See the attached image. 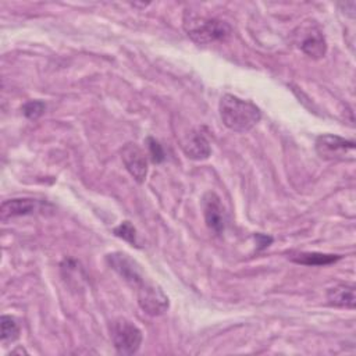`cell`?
<instances>
[{"mask_svg":"<svg viewBox=\"0 0 356 356\" xmlns=\"http://www.w3.org/2000/svg\"><path fill=\"white\" fill-rule=\"evenodd\" d=\"M218 111L222 124L241 134L250 131L261 118V111L256 104L228 93L220 99Z\"/></svg>","mask_w":356,"mask_h":356,"instance_id":"1","label":"cell"},{"mask_svg":"<svg viewBox=\"0 0 356 356\" xmlns=\"http://www.w3.org/2000/svg\"><path fill=\"white\" fill-rule=\"evenodd\" d=\"M184 29L197 44H211L224 42L231 35V26L221 19L207 18L193 13H185Z\"/></svg>","mask_w":356,"mask_h":356,"instance_id":"2","label":"cell"},{"mask_svg":"<svg viewBox=\"0 0 356 356\" xmlns=\"http://www.w3.org/2000/svg\"><path fill=\"white\" fill-rule=\"evenodd\" d=\"M111 341L117 353L120 355H134L139 350L143 335L138 325L132 321L120 317L111 323Z\"/></svg>","mask_w":356,"mask_h":356,"instance_id":"3","label":"cell"},{"mask_svg":"<svg viewBox=\"0 0 356 356\" xmlns=\"http://www.w3.org/2000/svg\"><path fill=\"white\" fill-rule=\"evenodd\" d=\"M317 154L330 161H343L355 159V142L338 135H320L314 143Z\"/></svg>","mask_w":356,"mask_h":356,"instance_id":"4","label":"cell"},{"mask_svg":"<svg viewBox=\"0 0 356 356\" xmlns=\"http://www.w3.org/2000/svg\"><path fill=\"white\" fill-rule=\"evenodd\" d=\"M138 303L149 316H160L168 309V298L163 289L152 282H142L138 289Z\"/></svg>","mask_w":356,"mask_h":356,"instance_id":"5","label":"cell"},{"mask_svg":"<svg viewBox=\"0 0 356 356\" xmlns=\"http://www.w3.org/2000/svg\"><path fill=\"white\" fill-rule=\"evenodd\" d=\"M202 207L207 228L216 235L222 234L227 224V216L221 199L214 192H206L202 199Z\"/></svg>","mask_w":356,"mask_h":356,"instance_id":"6","label":"cell"},{"mask_svg":"<svg viewBox=\"0 0 356 356\" xmlns=\"http://www.w3.org/2000/svg\"><path fill=\"white\" fill-rule=\"evenodd\" d=\"M300 50L312 58H321L325 56L327 43L323 31L313 21L300 28Z\"/></svg>","mask_w":356,"mask_h":356,"instance_id":"7","label":"cell"},{"mask_svg":"<svg viewBox=\"0 0 356 356\" xmlns=\"http://www.w3.org/2000/svg\"><path fill=\"white\" fill-rule=\"evenodd\" d=\"M121 159L134 179L142 184L147 175L146 153L136 143H127L121 150Z\"/></svg>","mask_w":356,"mask_h":356,"instance_id":"8","label":"cell"},{"mask_svg":"<svg viewBox=\"0 0 356 356\" xmlns=\"http://www.w3.org/2000/svg\"><path fill=\"white\" fill-rule=\"evenodd\" d=\"M107 261L113 270H115L127 282L139 286L145 280L139 266L125 253L115 252L107 256Z\"/></svg>","mask_w":356,"mask_h":356,"instance_id":"9","label":"cell"},{"mask_svg":"<svg viewBox=\"0 0 356 356\" xmlns=\"http://www.w3.org/2000/svg\"><path fill=\"white\" fill-rule=\"evenodd\" d=\"M43 206L42 202L36 199H29V197H19V199H10L4 200L0 207V214L1 220L18 217V216H26V214H33L35 211L40 210Z\"/></svg>","mask_w":356,"mask_h":356,"instance_id":"10","label":"cell"},{"mask_svg":"<svg viewBox=\"0 0 356 356\" xmlns=\"http://www.w3.org/2000/svg\"><path fill=\"white\" fill-rule=\"evenodd\" d=\"M182 150L192 160H204L210 156L211 152L206 135L199 129L191 132L186 136V139L182 142Z\"/></svg>","mask_w":356,"mask_h":356,"instance_id":"11","label":"cell"},{"mask_svg":"<svg viewBox=\"0 0 356 356\" xmlns=\"http://www.w3.org/2000/svg\"><path fill=\"white\" fill-rule=\"evenodd\" d=\"M327 300L332 306L353 309L356 305L355 285L353 284H338L327 291Z\"/></svg>","mask_w":356,"mask_h":356,"instance_id":"12","label":"cell"},{"mask_svg":"<svg viewBox=\"0 0 356 356\" xmlns=\"http://www.w3.org/2000/svg\"><path fill=\"white\" fill-rule=\"evenodd\" d=\"M289 259L295 263L305 264V266H327L331 263H335L341 259L339 254H325V253H317V252H300L293 253L289 256Z\"/></svg>","mask_w":356,"mask_h":356,"instance_id":"13","label":"cell"},{"mask_svg":"<svg viewBox=\"0 0 356 356\" xmlns=\"http://www.w3.org/2000/svg\"><path fill=\"white\" fill-rule=\"evenodd\" d=\"M0 337L1 342H13L19 337V325L13 316L3 314L0 318Z\"/></svg>","mask_w":356,"mask_h":356,"instance_id":"14","label":"cell"},{"mask_svg":"<svg viewBox=\"0 0 356 356\" xmlns=\"http://www.w3.org/2000/svg\"><path fill=\"white\" fill-rule=\"evenodd\" d=\"M114 235L129 242L131 245H136V229L135 227L129 222V221H124L121 222L118 227H115L114 229Z\"/></svg>","mask_w":356,"mask_h":356,"instance_id":"15","label":"cell"},{"mask_svg":"<svg viewBox=\"0 0 356 356\" xmlns=\"http://www.w3.org/2000/svg\"><path fill=\"white\" fill-rule=\"evenodd\" d=\"M44 103L40 100H29L22 106V113L29 120H36L44 113Z\"/></svg>","mask_w":356,"mask_h":356,"instance_id":"16","label":"cell"},{"mask_svg":"<svg viewBox=\"0 0 356 356\" xmlns=\"http://www.w3.org/2000/svg\"><path fill=\"white\" fill-rule=\"evenodd\" d=\"M146 145H147L149 156H150V159H152L153 163L159 164V163H161V161L165 159L164 150H163L161 145H160L154 138L147 136V138H146Z\"/></svg>","mask_w":356,"mask_h":356,"instance_id":"17","label":"cell"}]
</instances>
